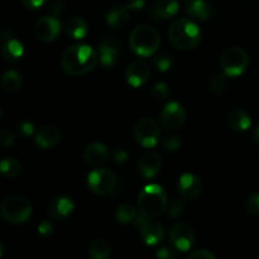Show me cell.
<instances>
[{
	"label": "cell",
	"mask_w": 259,
	"mask_h": 259,
	"mask_svg": "<svg viewBox=\"0 0 259 259\" xmlns=\"http://www.w3.org/2000/svg\"><path fill=\"white\" fill-rule=\"evenodd\" d=\"M161 144H162V147H163V149H166V151L175 152L180 148V146H181V142H180L179 137L177 136H168V137H166L163 141H162Z\"/></svg>",
	"instance_id": "836d02e7"
},
{
	"label": "cell",
	"mask_w": 259,
	"mask_h": 259,
	"mask_svg": "<svg viewBox=\"0 0 259 259\" xmlns=\"http://www.w3.org/2000/svg\"><path fill=\"white\" fill-rule=\"evenodd\" d=\"M120 53V43L115 38H105L99 45V61L101 67L105 70H111L118 63V57Z\"/></svg>",
	"instance_id": "4fadbf2b"
},
{
	"label": "cell",
	"mask_w": 259,
	"mask_h": 259,
	"mask_svg": "<svg viewBox=\"0 0 259 259\" xmlns=\"http://www.w3.org/2000/svg\"><path fill=\"white\" fill-rule=\"evenodd\" d=\"M61 22L57 17H42L35 22L34 34L42 42H52L60 35Z\"/></svg>",
	"instance_id": "7c38bea8"
},
{
	"label": "cell",
	"mask_w": 259,
	"mask_h": 259,
	"mask_svg": "<svg viewBox=\"0 0 259 259\" xmlns=\"http://www.w3.org/2000/svg\"><path fill=\"white\" fill-rule=\"evenodd\" d=\"M0 174L7 179H15L22 174V164L18 159L8 157L0 161Z\"/></svg>",
	"instance_id": "4316f807"
},
{
	"label": "cell",
	"mask_w": 259,
	"mask_h": 259,
	"mask_svg": "<svg viewBox=\"0 0 259 259\" xmlns=\"http://www.w3.org/2000/svg\"><path fill=\"white\" fill-rule=\"evenodd\" d=\"M2 88L7 93H17L22 88V77L14 70H8L2 76Z\"/></svg>",
	"instance_id": "484cf974"
},
{
	"label": "cell",
	"mask_w": 259,
	"mask_h": 259,
	"mask_svg": "<svg viewBox=\"0 0 259 259\" xmlns=\"http://www.w3.org/2000/svg\"><path fill=\"white\" fill-rule=\"evenodd\" d=\"M168 38L176 48L194 50L201 42V30L199 25L189 18H180L169 27Z\"/></svg>",
	"instance_id": "7a4b0ae2"
},
{
	"label": "cell",
	"mask_w": 259,
	"mask_h": 259,
	"mask_svg": "<svg viewBox=\"0 0 259 259\" xmlns=\"http://www.w3.org/2000/svg\"><path fill=\"white\" fill-rule=\"evenodd\" d=\"M134 223L141 233L142 239L147 245H157L163 240L164 230L159 222L141 214V217H137Z\"/></svg>",
	"instance_id": "9c48e42d"
},
{
	"label": "cell",
	"mask_w": 259,
	"mask_h": 259,
	"mask_svg": "<svg viewBox=\"0 0 259 259\" xmlns=\"http://www.w3.org/2000/svg\"><path fill=\"white\" fill-rule=\"evenodd\" d=\"M137 209L131 204H123L116 209L115 218L120 224H129L137 219Z\"/></svg>",
	"instance_id": "f1b7e54d"
},
{
	"label": "cell",
	"mask_w": 259,
	"mask_h": 259,
	"mask_svg": "<svg viewBox=\"0 0 259 259\" xmlns=\"http://www.w3.org/2000/svg\"><path fill=\"white\" fill-rule=\"evenodd\" d=\"M53 233V227L50 222H42L38 225V234L43 238H47L50 235H52Z\"/></svg>",
	"instance_id": "f35d334b"
},
{
	"label": "cell",
	"mask_w": 259,
	"mask_h": 259,
	"mask_svg": "<svg viewBox=\"0 0 259 259\" xmlns=\"http://www.w3.org/2000/svg\"><path fill=\"white\" fill-rule=\"evenodd\" d=\"M189 259H217V257H215L211 252H209V250L200 249L192 253L189 257Z\"/></svg>",
	"instance_id": "ab89813d"
},
{
	"label": "cell",
	"mask_w": 259,
	"mask_h": 259,
	"mask_svg": "<svg viewBox=\"0 0 259 259\" xmlns=\"http://www.w3.org/2000/svg\"><path fill=\"white\" fill-rule=\"evenodd\" d=\"M249 58L247 52L240 47H230L224 51L220 58L223 72L228 77H237L242 75L248 67Z\"/></svg>",
	"instance_id": "8992f818"
},
{
	"label": "cell",
	"mask_w": 259,
	"mask_h": 259,
	"mask_svg": "<svg viewBox=\"0 0 259 259\" xmlns=\"http://www.w3.org/2000/svg\"><path fill=\"white\" fill-rule=\"evenodd\" d=\"M245 209H247L248 214H250L252 217H259V194L252 195L247 200Z\"/></svg>",
	"instance_id": "d6a6232c"
},
{
	"label": "cell",
	"mask_w": 259,
	"mask_h": 259,
	"mask_svg": "<svg viewBox=\"0 0 259 259\" xmlns=\"http://www.w3.org/2000/svg\"><path fill=\"white\" fill-rule=\"evenodd\" d=\"M99 62V55L88 45H75L65 51L61 60L63 71L71 76L90 72Z\"/></svg>",
	"instance_id": "6da1fadb"
},
{
	"label": "cell",
	"mask_w": 259,
	"mask_h": 259,
	"mask_svg": "<svg viewBox=\"0 0 259 259\" xmlns=\"http://www.w3.org/2000/svg\"><path fill=\"white\" fill-rule=\"evenodd\" d=\"M15 142L14 134L12 133L8 129H4V131H0V146L4 147H10L13 146Z\"/></svg>",
	"instance_id": "d590c367"
},
{
	"label": "cell",
	"mask_w": 259,
	"mask_h": 259,
	"mask_svg": "<svg viewBox=\"0 0 259 259\" xmlns=\"http://www.w3.org/2000/svg\"><path fill=\"white\" fill-rule=\"evenodd\" d=\"M66 33L76 40L83 39L89 33V25L81 17H71L66 23Z\"/></svg>",
	"instance_id": "cb8c5ba5"
},
{
	"label": "cell",
	"mask_w": 259,
	"mask_h": 259,
	"mask_svg": "<svg viewBox=\"0 0 259 259\" xmlns=\"http://www.w3.org/2000/svg\"><path fill=\"white\" fill-rule=\"evenodd\" d=\"M144 5H146V0H126L125 7L131 12H138V10L143 9Z\"/></svg>",
	"instance_id": "60d3db41"
},
{
	"label": "cell",
	"mask_w": 259,
	"mask_h": 259,
	"mask_svg": "<svg viewBox=\"0 0 259 259\" xmlns=\"http://www.w3.org/2000/svg\"><path fill=\"white\" fill-rule=\"evenodd\" d=\"M18 133H19L23 138H30V137L34 134V125L28 120L20 121L19 125H18Z\"/></svg>",
	"instance_id": "e575fe53"
},
{
	"label": "cell",
	"mask_w": 259,
	"mask_h": 259,
	"mask_svg": "<svg viewBox=\"0 0 259 259\" xmlns=\"http://www.w3.org/2000/svg\"><path fill=\"white\" fill-rule=\"evenodd\" d=\"M228 125L235 132H245L252 125V119L242 109H233L228 114Z\"/></svg>",
	"instance_id": "603a6c76"
},
{
	"label": "cell",
	"mask_w": 259,
	"mask_h": 259,
	"mask_svg": "<svg viewBox=\"0 0 259 259\" xmlns=\"http://www.w3.org/2000/svg\"><path fill=\"white\" fill-rule=\"evenodd\" d=\"M35 144L42 149H50L57 146L61 141V132L55 125H45L35 134Z\"/></svg>",
	"instance_id": "ffe728a7"
},
{
	"label": "cell",
	"mask_w": 259,
	"mask_h": 259,
	"mask_svg": "<svg viewBox=\"0 0 259 259\" xmlns=\"http://www.w3.org/2000/svg\"><path fill=\"white\" fill-rule=\"evenodd\" d=\"M138 207L144 217L154 218L161 215L167 207V195L164 190L157 184L147 185L138 196Z\"/></svg>",
	"instance_id": "277c9868"
},
{
	"label": "cell",
	"mask_w": 259,
	"mask_h": 259,
	"mask_svg": "<svg viewBox=\"0 0 259 259\" xmlns=\"http://www.w3.org/2000/svg\"><path fill=\"white\" fill-rule=\"evenodd\" d=\"M159 126L152 118H142L137 121L134 137L143 148H154L159 139Z\"/></svg>",
	"instance_id": "52a82bcc"
},
{
	"label": "cell",
	"mask_w": 259,
	"mask_h": 259,
	"mask_svg": "<svg viewBox=\"0 0 259 259\" xmlns=\"http://www.w3.org/2000/svg\"><path fill=\"white\" fill-rule=\"evenodd\" d=\"M46 0H22V4L29 10H38L45 5Z\"/></svg>",
	"instance_id": "7bdbcfd3"
},
{
	"label": "cell",
	"mask_w": 259,
	"mask_h": 259,
	"mask_svg": "<svg viewBox=\"0 0 259 259\" xmlns=\"http://www.w3.org/2000/svg\"><path fill=\"white\" fill-rule=\"evenodd\" d=\"M24 55V46L15 38L5 40L2 46V56L9 62H17Z\"/></svg>",
	"instance_id": "d4e9b609"
},
{
	"label": "cell",
	"mask_w": 259,
	"mask_h": 259,
	"mask_svg": "<svg viewBox=\"0 0 259 259\" xmlns=\"http://www.w3.org/2000/svg\"><path fill=\"white\" fill-rule=\"evenodd\" d=\"M161 157H159L158 153L152 151L146 152V153L139 158L138 162L139 174L147 180L156 177V175L158 174L159 169H161Z\"/></svg>",
	"instance_id": "2e32d148"
},
{
	"label": "cell",
	"mask_w": 259,
	"mask_h": 259,
	"mask_svg": "<svg viewBox=\"0 0 259 259\" xmlns=\"http://www.w3.org/2000/svg\"><path fill=\"white\" fill-rule=\"evenodd\" d=\"M228 76L227 75H218L210 80L209 89L214 94H222L228 88Z\"/></svg>",
	"instance_id": "f546056e"
},
{
	"label": "cell",
	"mask_w": 259,
	"mask_h": 259,
	"mask_svg": "<svg viewBox=\"0 0 259 259\" xmlns=\"http://www.w3.org/2000/svg\"><path fill=\"white\" fill-rule=\"evenodd\" d=\"M253 139H254V143L259 146V126H257V129H255L254 133H253Z\"/></svg>",
	"instance_id": "f6af8a7d"
},
{
	"label": "cell",
	"mask_w": 259,
	"mask_h": 259,
	"mask_svg": "<svg viewBox=\"0 0 259 259\" xmlns=\"http://www.w3.org/2000/svg\"><path fill=\"white\" fill-rule=\"evenodd\" d=\"M3 118V111H2V108H0V120H2Z\"/></svg>",
	"instance_id": "7dc6e473"
},
{
	"label": "cell",
	"mask_w": 259,
	"mask_h": 259,
	"mask_svg": "<svg viewBox=\"0 0 259 259\" xmlns=\"http://www.w3.org/2000/svg\"><path fill=\"white\" fill-rule=\"evenodd\" d=\"M157 259H177V254L172 248L163 247L157 250Z\"/></svg>",
	"instance_id": "74e56055"
},
{
	"label": "cell",
	"mask_w": 259,
	"mask_h": 259,
	"mask_svg": "<svg viewBox=\"0 0 259 259\" xmlns=\"http://www.w3.org/2000/svg\"><path fill=\"white\" fill-rule=\"evenodd\" d=\"M3 253H4V245H3L2 243H0V258H2Z\"/></svg>",
	"instance_id": "bcb514c9"
},
{
	"label": "cell",
	"mask_w": 259,
	"mask_h": 259,
	"mask_svg": "<svg viewBox=\"0 0 259 259\" xmlns=\"http://www.w3.org/2000/svg\"><path fill=\"white\" fill-rule=\"evenodd\" d=\"M179 9V0H154L151 8V17L154 20L171 19L177 14Z\"/></svg>",
	"instance_id": "ac0fdd59"
},
{
	"label": "cell",
	"mask_w": 259,
	"mask_h": 259,
	"mask_svg": "<svg viewBox=\"0 0 259 259\" xmlns=\"http://www.w3.org/2000/svg\"><path fill=\"white\" fill-rule=\"evenodd\" d=\"M114 159H115L116 163H124V162L128 159V153H126L125 151H123V149H120V151L115 152V154H114Z\"/></svg>",
	"instance_id": "ee69618b"
},
{
	"label": "cell",
	"mask_w": 259,
	"mask_h": 259,
	"mask_svg": "<svg viewBox=\"0 0 259 259\" xmlns=\"http://www.w3.org/2000/svg\"><path fill=\"white\" fill-rule=\"evenodd\" d=\"M110 244L105 239L98 238L90 244L91 259H108L110 257Z\"/></svg>",
	"instance_id": "83f0119b"
},
{
	"label": "cell",
	"mask_w": 259,
	"mask_h": 259,
	"mask_svg": "<svg viewBox=\"0 0 259 259\" xmlns=\"http://www.w3.org/2000/svg\"><path fill=\"white\" fill-rule=\"evenodd\" d=\"M105 19L109 27L113 29H120L131 19V10L125 5H118L109 10Z\"/></svg>",
	"instance_id": "7402d4cb"
},
{
	"label": "cell",
	"mask_w": 259,
	"mask_h": 259,
	"mask_svg": "<svg viewBox=\"0 0 259 259\" xmlns=\"http://www.w3.org/2000/svg\"><path fill=\"white\" fill-rule=\"evenodd\" d=\"M186 119V111L184 106L176 101L166 104L161 111V123L168 131H176L181 128Z\"/></svg>",
	"instance_id": "8fae6325"
},
{
	"label": "cell",
	"mask_w": 259,
	"mask_h": 259,
	"mask_svg": "<svg viewBox=\"0 0 259 259\" xmlns=\"http://www.w3.org/2000/svg\"><path fill=\"white\" fill-rule=\"evenodd\" d=\"M184 10L187 15L199 20H207L214 14L212 5L206 0H184Z\"/></svg>",
	"instance_id": "d6986e66"
},
{
	"label": "cell",
	"mask_w": 259,
	"mask_h": 259,
	"mask_svg": "<svg viewBox=\"0 0 259 259\" xmlns=\"http://www.w3.org/2000/svg\"><path fill=\"white\" fill-rule=\"evenodd\" d=\"M174 65V61H172V57L167 53H161V55L156 56L153 58V66L161 72H166Z\"/></svg>",
	"instance_id": "4dcf8cb0"
},
{
	"label": "cell",
	"mask_w": 259,
	"mask_h": 259,
	"mask_svg": "<svg viewBox=\"0 0 259 259\" xmlns=\"http://www.w3.org/2000/svg\"><path fill=\"white\" fill-rule=\"evenodd\" d=\"M73 209H75V204H73L72 199L65 196V195H61V196H56L50 202V205H48V214H50L52 219L62 220L70 217Z\"/></svg>",
	"instance_id": "e0dca14e"
},
{
	"label": "cell",
	"mask_w": 259,
	"mask_h": 259,
	"mask_svg": "<svg viewBox=\"0 0 259 259\" xmlns=\"http://www.w3.org/2000/svg\"><path fill=\"white\" fill-rule=\"evenodd\" d=\"M149 76H151V68H149L148 63L142 60L132 62L125 72L126 82L134 89L143 86L148 81Z\"/></svg>",
	"instance_id": "5bb4252c"
},
{
	"label": "cell",
	"mask_w": 259,
	"mask_h": 259,
	"mask_svg": "<svg viewBox=\"0 0 259 259\" xmlns=\"http://www.w3.org/2000/svg\"><path fill=\"white\" fill-rule=\"evenodd\" d=\"M152 96L156 100H166L169 96V89L164 82H157L152 88Z\"/></svg>",
	"instance_id": "1f68e13d"
},
{
	"label": "cell",
	"mask_w": 259,
	"mask_h": 259,
	"mask_svg": "<svg viewBox=\"0 0 259 259\" xmlns=\"http://www.w3.org/2000/svg\"><path fill=\"white\" fill-rule=\"evenodd\" d=\"M169 242L175 249L187 252L195 243V233L185 223H176L169 230Z\"/></svg>",
	"instance_id": "30bf717a"
},
{
	"label": "cell",
	"mask_w": 259,
	"mask_h": 259,
	"mask_svg": "<svg viewBox=\"0 0 259 259\" xmlns=\"http://www.w3.org/2000/svg\"><path fill=\"white\" fill-rule=\"evenodd\" d=\"M184 211V205L181 204V201H172L171 205L168 207V215L171 218H179L180 215Z\"/></svg>",
	"instance_id": "8d00e7d4"
},
{
	"label": "cell",
	"mask_w": 259,
	"mask_h": 259,
	"mask_svg": "<svg viewBox=\"0 0 259 259\" xmlns=\"http://www.w3.org/2000/svg\"><path fill=\"white\" fill-rule=\"evenodd\" d=\"M65 8H66V4L63 0H52V3H51V9H52V13L55 17L62 14Z\"/></svg>",
	"instance_id": "b9f144b4"
},
{
	"label": "cell",
	"mask_w": 259,
	"mask_h": 259,
	"mask_svg": "<svg viewBox=\"0 0 259 259\" xmlns=\"http://www.w3.org/2000/svg\"><path fill=\"white\" fill-rule=\"evenodd\" d=\"M0 214L12 224H23L28 222L32 215V204L25 197L14 195L9 196L3 201L0 206Z\"/></svg>",
	"instance_id": "5b68a950"
},
{
	"label": "cell",
	"mask_w": 259,
	"mask_h": 259,
	"mask_svg": "<svg viewBox=\"0 0 259 259\" xmlns=\"http://www.w3.org/2000/svg\"><path fill=\"white\" fill-rule=\"evenodd\" d=\"M88 185L96 195H108L115 189L116 177L108 168H96L88 175Z\"/></svg>",
	"instance_id": "ba28073f"
},
{
	"label": "cell",
	"mask_w": 259,
	"mask_h": 259,
	"mask_svg": "<svg viewBox=\"0 0 259 259\" xmlns=\"http://www.w3.org/2000/svg\"><path fill=\"white\" fill-rule=\"evenodd\" d=\"M129 46L137 56L151 57L161 46V37L156 28L142 24L134 28L129 35Z\"/></svg>",
	"instance_id": "3957f363"
},
{
	"label": "cell",
	"mask_w": 259,
	"mask_h": 259,
	"mask_svg": "<svg viewBox=\"0 0 259 259\" xmlns=\"http://www.w3.org/2000/svg\"><path fill=\"white\" fill-rule=\"evenodd\" d=\"M83 157H85L86 163L90 166H101L108 161L109 151L103 143H93L86 147Z\"/></svg>",
	"instance_id": "44dd1931"
},
{
	"label": "cell",
	"mask_w": 259,
	"mask_h": 259,
	"mask_svg": "<svg viewBox=\"0 0 259 259\" xmlns=\"http://www.w3.org/2000/svg\"><path fill=\"white\" fill-rule=\"evenodd\" d=\"M177 190L185 200H195L202 191L201 180L194 174H184L179 179Z\"/></svg>",
	"instance_id": "9a60e30c"
}]
</instances>
